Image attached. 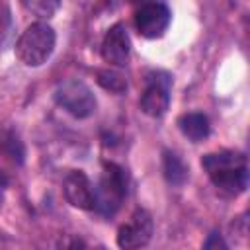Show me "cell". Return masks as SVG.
I'll return each instance as SVG.
<instances>
[{
  "label": "cell",
  "instance_id": "obj_10",
  "mask_svg": "<svg viewBox=\"0 0 250 250\" xmlns=\"http://www.w3.org/2000/svg\"><path fill=\"white\" fill-rule=\"evenodd\" d=\"M178 127L184 133V137H188L193 143H199L203 139L209 137V119L203 113H186L178 119Z\"/></svg>",
  "mask_w": 250,
  "mask_h": 250
},
{
  "label": "cell",
  "instance_id": "obj_12",
  "mask_svg": "<svg viewBox=\"0 0 250 250\" xmlns=\"http://www.w3.org/2000/svg\"><path fill=\"white\" fill-rule=\"evenodd\" d=\"M21 4L37 18H51L59 10L61 0H21Z\"/></svg>",
  "mask_w": 250,
  "mask_h": 250
},
{
  "label": "cell",
  "instance_id": "obj_5",
  "mask_svg": "<svg viewBox=\"0 0 250 250\" xmlns=\"http://www.w3.org/2000/svg\"><path fill=\"white\" fill-rule=\"evenodd\" d=\"M172 76L164 70H152L146 74V86L141 96V107L150 117H162L170 105Z\"/></svg>",
  "mask_w": 250,
  "mask_h": 250
},
{
  "label": "cell",
  "instance_id": "obj_2",
  "mask_svg": "<svg viewBox=\"0 0 250 250\" xmlns=\"http://www.w3.org/2000/svg\"><path fill=\"white\" fill-rule=\"evenodd\" d=\"M57 35L53 27L45 21H35L25 27L16 43V55L25 66L43 64L55 51Z\"/></svg>",
  "mask_w": 250,
  "mask_h": 250
},
{
  "label": "cell",
  "instance_id": "obj_4",
  "mask_svg": "<svg viewBox=\"0 0 250 250\" xmlns=\"http://www.w3.org/2000/svg\"><path fill=\"white\" fill-rule=\"evenodd\" d=\"M57 104L76 119H86L96 111V98L92 90L78 78H66L59 82L55 90Z\"/></svg>",
  "mask_w": 250,
  "mask_h": 250
},
{
  "label": "cell",
  "instance_id": "obj_1",
  "mask_svg": "<svg viewBox=\"0 0 250 250\" xmlns=\"http://www.w3.org/2000/svg\"><path fill=\"white\" fill-rule=\"evenodd\" d=\"M201 166L205 168L209 180L219 191L227 195H238L246 189L248 162L242 152H234V150L209 152L201 158Z\"/></svg>",
  "mask_w": 250,
  "mask_h": 250
},
{
  "label": "cell",
  "instance_id": "obj_8",
  "mask_svg": "<svg viewBox=\"0 0 250 250\" xmlns=\"http://www.w3.org/2000/svg\"><path fill=\"white\" fill-rule=\"evenodd\" d=\"M131 53V39L123 23H115L107 29L102 41V57L105 62L115 66H125Z\"/></svg>",
  "mask_w": 250,
  "mask_h": 250
},
{
  "label": "cell",
  "instance_id": "obj_11",
  "mask_svg": "<svg viewBox=\"0 0 250 250\" xmlns=\"http://www.w3.org/2000/svg\"><path fill=\"white\" fill-rule=\"evenodd\" d=\"M164 176L172 186H182L188 178V168L184 160L174 152H164Z\"/></svg>",
  "mask_w": 250,
  "mask_h": 250
},
{
  "label": "cell",
  "instance_id": "obj_15",
  "mask_svg": "<svg viewBox=\"0 0 250 250\" xmlns=\"http://www.w3.org/2000/svg\"><path fill=\"white\" fill-rule=\"evenodd\" d=\"M6 186H8V180L0 174V203L4 201V191H6Z\"/></svg>",
  "mask_w": 250,
  "mask_h": 250
},
{
  "label": "cell",
  "instance_id": "obj_7",
  "mask_svg": "<svg viewBox=\"0 0 250 250\" xmlns=\"http://www.w3.org/2000/svg\"><path fill=\"white\" fill-rule=\"evenodd\" d=\"M152 236V219L145 209H137L129 221L117 232L119 248H141L146 246Z\"/></svg>",
  "mask_w": 250,
  "mask_h": 250
},
{
  "label": "cell",
  "instance_id": "obj_14",
  "mask_svg": "<svg viewBox=\"0 0 250 250\" xmlns=\"http://www.w3.org/2000/svg\"><path fill=\"white\" fill-rule=\"evenodd\" d=\"M10 23H12L10 12H8L6 8H0V43H4V39L8 37V33H10Z\"/></svg>",
  "mask_w": 250,
  "mask_h": 250
},
{
  "label": "cell",
  "instance_id": "obj_6",
  "mask_svg": "<svg viewBox=\"0 0 250 250\" xmlns=\"http://www.w3.org/2000/svg\"><path fill=\"white\" fill-rule=\"evenodd\" d=\"M170 25V10L160 2L145 4L135 14V27L146 39L162 37Z\"/></svg>",
  "mask_w": 250,
  "mask_h": 250
},
{
  "label": "cell",
  "instance_id": "obj_9",
  "mask_svg": "<svg viewBox=\"0 0 250 250\" xmlns=\"http://www.w3.org/2000/svg\"><path fill=\"white\" fill-rule=\"evenodd\" d=\"M62 189H64V197L72 207L78 209H94V188L92 182L88 180V176L80 170H72L66 174L64 182H62Z\"/></svg>",
  "mask_w": 250,
  "mask_h": 250
},
{
  "label": "cell",
  "instance_id": "obj_13",
  "mask_svg": "<svg viewBox=\"0 0 250 250\" xmlns=\"http://www.w3.org/2000/svg\"><path fill=\"white\" fill-rule=\"evenodd\" d=\"M98 82H100L102 88H105L109 92H115V94H121V92L127 90L125 78L119 72H113V70H100L98 72Z\"/></svg>",
  "mask_w": 250,
  "mask_h": 250
},
{
  "label": "cell",
  "instance_id": "obj_3",
  "mask_svg": "<svg viewBox=\"0 0 250 250\" xmlns=\"http://www.w3.org/2000/svg\"><path fill=\"white\" fill-rule=\"evenodd\" d=\"M94 209L105 217L113 215L125 195H127V176H125V170L113 162H107L104 166V172H102V178L98 182V188H94Z\"/></svg>",
  "mask_w": 250,
  "mask_h": 250
}]
</instances>
